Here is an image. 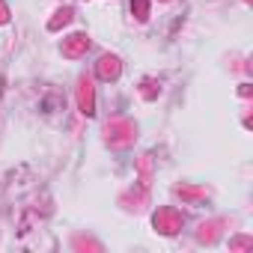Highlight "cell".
Segmentation results:
<instances>
[{
	"label": "cell",
	"mask_w": 253,
	"mask_h": 253,
	"mask_svg": "<svg viewBox=\"0 0 253 253\" xmlns=\"http://www.w3.org/2000/svg\"><path fill=\"white\" fill-rule=\"evenodd\" d=\"M98 78H104V81L119 78V60H116V57H101V63H98Z\"/></svg>",
	"instance_id": "obj_2"
},
{
	"label": "cell",
	"mask_w": 253,
	"mask_h": 253,
	"mask_svg": "<svg viewBox=\"0 0 253 253\" xmlns=\"http://www.w3.org/2000/svg\"><path fill=\"white\" fill-rule=\"evenodd\" d=\"M0 21H6V6L0 3Z\"/></svg>",
	"instance_id": "obj_6"
},
{
	"label": "cell",
	"mask_w": 253,
	"mask_h": 253,
	"mask_svg": "<svg viewBox=\"0 0 253 253\" xmlns=\"http://www.w3.org/2000/svg\"><path fill=\"white\" fill-rule=\"evenodd\" d=\"M86 45H89V42H86V36H81V33H78V36H72V39L63 45V54H66V57H78V54H84V51H86Z\"/></svg>",
	"instance_id": "obj_3"
},
{
	"label": "cell",
	"mask_w": 253,
	"mask_h": 253,
	"mask_svg": "<svg viewBox=\"0 0 253 253\" xmlns=\"http://www.w3.org/2000/svg\"><path fill=\"white\" fill-rule=\"evenodd\" d=\"M179 223H182V220H179V214H176V211H170V209L155 214V226H158L161 232H167V235H173V232L179 229Z\"/></svg>",
	"instance_id": "obj_1"
},
{
	"label": "cell",
	"mask_w": 253,
	"mask_h": 253,
	"mask_svg": "<svg viewBox=\"0 0 253 253\" xmlns=\"http://www.w3.org/2000/svg\"><path fill=\"white\" fill-rule=\"evenodd\" d=\"M78 101H81V110H84V113H92V84H89V81H84V84H81Z\"/></svg>",
	"instance_id": "obj_4"
},
{
	"label": "cell",
	"mask_w": 253,
	"mask_h": 253,
	"mask_svg": "<svg viewBox=\"0 0 253 253\" xmlns=\"http://www.w3.org/2000/svg\"><path fill=\"white\" fill-rule=\"evenodd\" d=\"M69 18H72V12H69V9H63V12H57V18H54V21H51V27H54V30H57V27H60V24H66V21H69Z\"/></svg>",
	"instance_id": "obj_5"
}]
</instances>
